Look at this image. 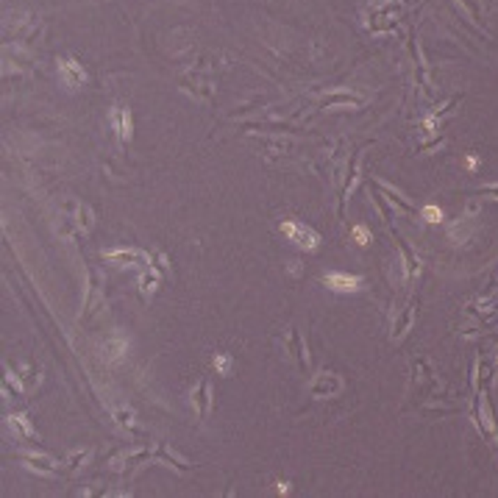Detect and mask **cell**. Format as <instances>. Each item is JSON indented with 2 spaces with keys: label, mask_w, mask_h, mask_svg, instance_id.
Here are the masks:
<instances>
[{
  "label": "cell",
  "mask_w": 498,
  "mask_h": 498,
  "mask_svg": "<svg viewBox=\"0 0 498 498\" xmlns=\"http://www.w3.org/2000/svg\"><path fill=\"white\" fill-rule=\"evenodd\" d=\"M281 232L293 239L295 245H301V248H318V242H321V237L315 234L312 229H306L304 223H295V220H287V223H281Z\"/></svg>",
  "instance_id": "1"
},
{
  "label": "cell",
  "mask_w": 498,
  "mask_h": 498,
  "mask_svg": "<svg viewBox=\"0 0 498 498\" xmlns=\"http://www.w3.org/2000/svg\"><path fill=\"white\" fill-rule=\"evenodd\" d=\"M340 387H343V381L337 379L334 373H323L318 379L312 381V393L315 395H331V393H340Z\"/></svg>",
  "instance_id": "2"
},
{
  "label": "cell",
  "mask_w": 498,
  "mask_h": 498,
  "mask_svg": "<svg viewBox=\"0 0 498 498\" xmlns=\"http://www.w3.org/2000/svg\"><path fill=\"white\" fill-rule=\"evenodd\" d=\"M326 284L331 290H340V293H353L359 287V279L356 276H346V273H331V276H326Z\"/></svg>",
  "instance_id": "3"
},
{
  "label": "cell",
  "mask_w": 498,
  "mask_h": 498,
  "mask_svg": "<svg viewBox=\"0 0 498 498\" xmlns=\"http://www.w3.org/2000/svg\"><path fill=\"white\" fill-rule=\"evenodd\" d=\"M209 393H212V390H209V379H204L201 381V387L195 390V398H192V401H195V410H198L201 417H204L206 412H209V407H212V395H209Z\"/></svg>",
  "instance_id": "4"
},
{
  "label": "cell",
  "mask_w": 498,
  "mask_h": 498,
  "mask_svg": "<svg viewBox=\"0 0 498 498\" xmlns=\"http://www.w3.org/2000/svg\"><path fill=\"white\" fill-rule=\"evenodd\" d=\"M11 426H14V429H17L20 435H26L28 440H36V432H33V426H31V423L26 420V417H23V415H14V417H11Z\"/></svg>",
  "instance_id": "5"
},
{
  "label": "cell",
  "mask_w": 498,
  "mask_h": 498,
  "mask_svg": "<svg viewBox=\"0 0 498 498\" xmlns=\"http://www.w3.org/2000/svg\"><path fill=\"white\" fill-rule=\"evenodd\" d=\"M115 118L120 120V137H123V142L131 137V115L128 112H123V109H118L115 112Z\"/></svg>",
  "instance_id": "6"
},
{
  "label": "cell",
  "mask_w": 498,
  "mask_h": 498,
  "mask_svg": "<svg viewBox=\"0 0 498 498\" xmlns=\"http://www.w3.org/2000/svg\"><path fill=\"white\" fill-rule=\"evenodd\" d=\"M26 462H28L31 468H39V470H53V462L51 460H42V457H26Z\"/></svg>",
  "instance_id": "7"
},
{
  "label": "cell",
  "mask_w": 498,
  "mask_h": 498,
  "mask_svg": "<svg viewBox=\"0 0 498 498\" xmlns=\"http://www.w3.org/2000/svg\"><path fill=\"white\" fill-rule=\"evenodd\" d=\"M398 245L404 248V256H407V273H410V276H415V267H417V264H415V256H412V251L407 248V242H404L401 237H398Z\"/></svg>",
  "instance_id": "8"
},
{
  "label": "cell",
  "mask_w": 498,
  "mask_h": 498,
  "mask_svg": "<svg viewBox=\"0 0 498 498\" xmlns=\"http://www.w3.org/2000/svg\"><path fill=\"white\" fill-rule=\"evenodd\" d=\"M423 214H426V220H432V223L442 220V212H440L437 206H426V209H423Z\"/></svg>",
  "instance_id": "9"
},
{
  "label": "cell",
  "mask_w": 498,
  "mask_h": 498,
  "mask_svg": "<svg viewBox=\"0 0 498 498\" xmlns=\"http://www.w3.org/2000/svg\"><path fill=\"white\" fill-rule=\"evenodd\" d=\"M150 290H156V276L153 273H147V276H142V293H150Z\"/></svg>",
  "instance_id": "10"
},
{
  "label": "cell",
  "mask_w": 498,
  "mask_h": 498,
  "mask_svg": "<svg viewBox=\"0 0 498 498\" xmlns=\"http://www.w3.org/2000/svg\"><path fill=\"white\" fill-rule=\"evenodd\" d=\"M214 365H217L223 373H229V370H232V356H226V353H223V356H217V359H214Z\"/></svg>",
  "instance_id": "11"
},
{
  "label": "cell",
  "mask_w": 498,
  "mask_h": 498,
  "mask_svg": "<svg viewBox=\"0 0 498 498\" xmlns=\"http://www.w3.org/2000/svg\"><path fill=\"white\" fill-rule=\"evenodd\" d=\"M353 234H356V242H359V245H368V242H370V239H368V229H362V226H356Z\"/></svg>",
  "instance_id": "12"
},
{
  "label": "cell",
  "mask_w": 498,
  "mask_h": 498,
  "mask_svg": "<svg viewBox=\"0 0 498 498\" xmlns=\"http://www.w3.org/2000/svg\"><path fill=\"white\" fill-rule=\"evenodd\" d=\"M118 420H120V423H125V426H128V423H131V415H128V412H120Z\"/></svg>",
  "instance_id": "13"
},
{
  "label": "cell",
  "mask_w": 498,
  "mask_h": 498,
  "mask_svg": "<svg viewBox=\"0 0 498 498\" xmlns=\"http://www.w3.org/2000/svg\"><path fill=\"white\" fill-rule=\"evenodd\" d=\"M482 192H484V195H493V198H498V187H484Z\"/></svg>",
  "instance_id": "14"
}]
</instances>
